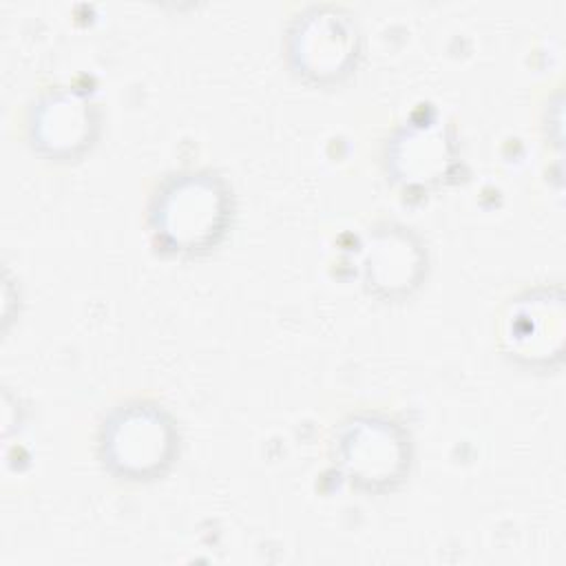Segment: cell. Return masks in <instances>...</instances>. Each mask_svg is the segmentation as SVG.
Segmentation results:
<instances>
[{
	"instance_id": "obj_2",
	"label": "cell",
	"mask_w": 566,
	"mask_h": 566,
	"mask_svg": "<svg viewBox=\"0 0 566 566\" xmlns=\"http://www.w3.org/2000/svg\"><path fill=\"white\" fill-rule=\"evenodd\" d=\"M104 447L111 462L122 471L144 475L166 462L172 447V431L161 411L133 407L119 411L108 422Z\"/></svg>"
},
{
	"instance_id": "obj_3",
	"label": "cell",
	"mask_w": 566,
	"mask_h": 566,
	"mask_svg": "<svg viewBox=\"0 0 566 566\" xmlns=\"http://www.w3.org/2000/svg\"><path fill=\"white\" fill-rule=\"evenodd\" d=\"M345 462L365 482L391 480L402 467V440L387 422L358 420L343 440Z\"/></svg>"
},
{
	"instance_id": "obj_1",
	"label": "cell",
	"mask_w": 566,
	"mask_h": 566,
	"mask_svg": "<svg viewBox=\"0 0 566 566\" xmlns=\"http://www.w3.org/2000/svg\"><path fill=\"white\" fill-rule=\"evenodd\" d=\"M226 197L210 177H181L157 199L155 221L164 237L179 245L208 243L221 228Z\"/></svg>"
},
{
	"instance_id": "obj_4",
	"label": "cell",
	"mask_w": 566,
	"mask_h": 566,
	"mask_svg": "<svg viewBox=\"0 0 566 566\" xmlns=\"http://www.w3.org/2000/svg\"><path fill=\"white\" fill-rule=\"evenodd\" d=\"M40 117L42 122H60L51 128H44V130H38L40 133V139L44 144H51V146H73L80 135L84 133L82 128H75V126H69L71 124H86V111L82 102H77L73 95H60V97H51L46 102L40 104Z\"/></svg>"
}]
</instances>
